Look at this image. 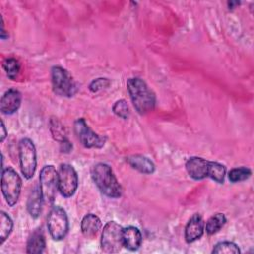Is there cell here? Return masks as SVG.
<instances>
[{
    "label": "cell",
    "instance_id": "11",
    "mask_svg": "<svg viewBox=\"0 0 254 254\" xmlns=\"http://www.w3.org/2000/svg\"><path fill=\"white\" fill-rule=\"evenodd\" d=\"M73 131L78 141L85 148H102L105 144L106 138L96 134L87 125L83 118H78L73 123Z\"/></svg>",
    "mask_w": 254,
    "mask_h": 254
},
{
    "label": "cell",
    "instance_id": "22",
    "mask_svg": "<svg viewBox=\"0 0 254 254\" xmlns=\"http://www.w3.org/2000/svg\"><path fill=\"white\" fill-rule=\"evenodd\" d=\"M50 130L54 139L57 140L59 143L67 139L64 126L57 118H52L50 120Z\"/></svg>",
    "mask_w": 254,
    "mask_h": 254
},
{
    "label": "cell",
    "instance_id": "5",
    "mask_svg": "<svg viewBox=\"0 0 254 254\" xmlns=\"http://www.w3.org/2000/svg\"><path fill=\"white\" fill-rule=\"evenodd\" d=\"M53 90L56 94L64 97L73 96L77 90V84L69 72L62 66L55 65L51 70Z\"/></svg>",
    "mask_w": 254,
    "mask_h": 254
},
{
    "label": "cell",
    "instance_id": "18",
    "mask_svg": "<svg viewBox=\"0 0 254 254\" xmlns=\"http://www.w3.org/2000/svg\"><path fill=\"white\" fill-rule=\"evenodd\" d=\"M46 247V239L41 228H37L32 232L27 241V253L40 254L44 252Z\"/></svg>",
    "mask_w": 254,
    "mask_h": 254
},
{
    "label": "cell",
    "instance_id": "28",
    "mask_svg": "<svg viewBox=\"0 0 254 254\" xmlns=\"http://www.w3.org/2000/svg\"><path fill=\"white\" fill-rule=\"evenodd\" d=\"M6 137H7V131H6V128H5V125H4L3 120H1V134H0V140H1V142H3Z\"/></svg>",
    "mask_w": 254,
    "mask_h": 254
},
{
    "label": "cell",
    "instance_id": "16",
    "mask_svg": "<svg viewBox=\"0 0 254 254\" xmlns=\"http://www.w3.org/2000/svg\"><path fill=\"white\" fill-rule=\"evenodd\" d=\"M127 163L136 171L142 174H153L155 172L154 163L143 155H132L126 159Z\"/></svg>",
    "mask_w": 254,
    "mask_h": 254
},
{
    "label": "cell",
    "instance_id": "25",
    "mask_svg": "<svg viewBox=\"0 0 254 254\" xmlns=\"http://www.w3.org/2000/svg\"><path fill=\"white\" fill-rule=\"evenodd\" d=\"M112 111L116 116L122 119H128L130 115V109L125 99L117 100L112 106Z\"/></svg>",
    "mask_w": 254,
    "mask_h": 254
},
{
    "label": "cell",
    "instance_id": "26",
    "mask_svg": "<svg viewBox=\"0 0 254 254\" xmlns=\"http://www.w3.org/2000/svg\"><path fill=\"white\" fill-rule=\"evenodd\" d=\"M110 85V80L108 78L99 77L96 79H93L89 84V90L91 92H98L102 89L107 88Z\"/></svg>",
    "mask_w": 254,
    "mask_h": 254
},
{
    "label": "cell",
    "instance_id": "6",
    "mask_svg": "<svg viewBox=\"0 0 254 254\" xmlns=\"http://www.w3.org/2000/svg\"><path fill=\"white\" fill-rule=\"evenodd\" d=\"M101 249L106 253L119 252L123 244V227L115 221H108L101 233Z\"/></svg>",
    "mask_w": 254,
    "mask_h": 254
},
{
    "label": "cell",
    "instance_id": "8",
    "mask_svg": "<svg viewBox=\"0 0 254 254\" xmlns=\"http://www.w3.org/2000/svg\"><path fill=\"white\" fill-rule=\"evenodd\" d=\"M39 187L44 203L51 205L56 197L58 190V172L53 165H46L40 172Z\"/></svg>",
    "mask_w": 254,
    "mask_h": 254
},
{
    "label": "cell",
    "instance_id": "4",
    "mask_svg": "<svg viewBox=\"0 0 254 254\" xmlns=\"http://www.w3.org/2000/svg\"><path fill=\"white\" fill-rule=\"evenodd\" d=\"M22 180L18 173L11 167L3 168L1 176V190L9 206H14L19 199Z\"/></svg>",
    "mask_w": 254,
    "mask_h": 254
},
{
    "label": "cell",
    "instance_id": "12",
    "mask_svg": "<svg viewBox=\"0 0 254 254\" xmlns=\"http://www.w3.org/2000/svg\"><path fill=\"white\" fill-rule=\"evenodd\" d=\"M21 101L22 95L20 91L15 88H10L1 97L0 110L3 114L11 115L19 109Z\"/></svg>",
    "mask_w": 254,
    "mask_h": 254
},
{
    "label": "cell",
    "instance_id": "19",
    "mask_svg": "<svg viewBox=\"0 0 254 254\" xmlns=\"http://www.w3.org/2000/svg\"><path fill=\"white\" fill-rule=\"evenodd\" d=\"M226 223V217L223 213H215L206 221L204 230L208 235L218 232Z\"/></svg>",
    "mask_w": 254,
    "mask_h": 254
},
{
    "label": "cell",
    "instance_id": "13",
    "mask_svg": "<svg viewBox=\"0 0 254 254\" xmlns=\"http://www.w3.org/2000/svg\"><path fill=\"white\" fill-rule=\"evenodd\" d=\"M204 232V221L199 213H194L185 227V239L188 243L199 239Z\"/></svg>",
    "mask_w": 254,
    "mask_h": 254
},
{
    "label": "cell",
    "instance_id": "23",
    "mask_svg": "<svg viewBox=\"0 0 254 254\" xmlns=\"http://www.w3.org/2000/svg\"><path fill=\"white\" fill-rule=\"evenodd\" d=\"M211 252L219 254H239L240 249L235 243L231 241H221L214 245Z\"/></svg>",
    "mask_w": 254,
    "mask_h": 254
},
{
    "label": "cell",
    "instance_id": "20",
    "mask_svg": "<svg viewBox=\"0 0 254 254\" xmlns=\"http://www.w3.org/2000/svg\"><path fill=\"white\" fill-rule=\"evenodd\" d=\"M13 229V220L11 217L5 212H0V242L3 244L5 240L9 237L10 233Z\"/></svg>",
    "mask_w": 254,
    "mask_h": 254
},
{
    "label": "cell",
    "instance_id": "7",
    "mask_svg": "<svg viewBox=\"0 0 254 254\" xmlns=\"http://www.w3.org/2000/svg\"><path fill=\"white\" fill-rule=\"evenodd\" d=\"M19 161L23 176L26 179H32L37 168V153L33 141L29 138H23L19 142Z\"/></svg>",
    "mask_w": 254,
    "mask_h": 254
},
{
    "label": "cell",
    "instance_id": "3",
    "mask_svg": "<svg viewBox=\"0 0 254 254\" xmlns=\"http://www.w3.org/2000/svg\"><path fill=\"white\" fill-rule=\"evenodd\" d=\"M91 178L104 195L110 198H118L122 195V188L109 165L105 163L94 165L91 169Z\"/></svg>",
    "mask_w": 254,
    "mask_h": 254
},
{
    "label": "cell",
    "instance_id": "9",
    "mask_svg": "<svg viewBox=\"0 0 254 254\" xmlns=\"http://www.w3.org/2000/svg\"><path fill=\"white\" fill-rule=\"evenodd\" d=\"M47 225L54 240L64 239L68 231V219L65 210L58 205L53 206L47 217Z\"/></svg>",
    "mask_w": 254,
    "mask_h": 254
},
{
    "label": "cell",
    "instance_id": "24",
    "mask_svg": "<svg viewBox=\"0 0 254 254\" xmlns=\"http://www.w3.org/2000/svg\"><path fill=\"white\" fill-rule=\"evenodd\" d=\"M251 176V170L246 167H238L229 171L228 180L231 183H238L247 180Z\"/></svg>",
    "mask_w": 254,
    "mask_h": 254
},
{
    "label": "cell",
    "instance_id": "27",
    "mask_svg": "<svg viewBox=\"0 0 254 254\" xmlns=\"http://www.w3.org/2000/svg\"><path fill=\"white\" fill-rule=\"evenodd\" d=\"M60 149H61V152L63 153H69L72 149V144L68 139H65L60 143Z\"/></svg>",
    "mask_w": 254,
    "mask_h": 254
},
{
    "label": "cell",
    "instance_id": "14",
    "mask_svg": "<svg viewBox=\"0 0 254 254\" xmlns=\"http://www.w3.org/2000/svg\"><path fill=\"white\" fill-rule=\"evenodd\" d=\"M43 203L44 199L40 190V187L35 186L31 190L27 200V210L33 218H38L40 216L42 212Z\"/></svg>",
    "mask_w": 254,
    "mask_h": 254
},
{
    "label": "cell",
    "instance_id": "15",
    "mask_svg": "<svg viewBox=\"0 0 254 254\" xmlns=\"http://www.w3.org/2000/svg\"><path fill=\"white\" fill-rule=\"evenodd\" d=\"M142 233L135 226L123 228V244L130 251H136L142 244Z\"/></svg>",
    "mask_w": 254,
    "mask_h": 254
},
{
    "label": "cell",
    "instance_id": "1",
    "mask_svg": "<svg viewBox=\"0 0 254 254\" xmlns=\"http://www.w3.org/2000/svg\"><path fill=\"white\" fill-rule=\"evenodd\" d=\"M186 170L193 180H203L210 178L218 184L224 182L226 169L222 164L208 161L200 157H190L186 162Z\"/></svg>",
    "mask_w": 254,
    "mask_h": 254
},
{
    "label": "cell",
    "instance_id": "10",
    "mask_svg": "<svg viewBox=\"0 0 254 254\" xmlns=\"http://www.w3.org/2000/svg\"><path fill=\"white\" fill-rule=\"evenodd\" d=\"M78 186V176L69 164H62L58 170V190L64 197L74 194Z\"/></svg>",
    "mask_w": 254,
    "mask_h": 254
},
{
    "label": "cell",
    "instance_id": "29",
    "mask_svg": "<svg viewBox=\"0 0 254 254\" xmlns=\"http://www.w3.org/2000/svg\"><path fill=\"white\" fill-rule=\"evenodd\" d=\"M227 4H228V7H229V9H233V8H234V6H236V5H239V2H237V1H235V2H232V1H230V2H228Z\"/></svg>",
    "mask_w": 254,
    "mask_h": 254
},
{
    "label": "cell",
    "instance_id": "21",
    "mask_svg": "<svg viewBox=\"0 0 254 254\" xmlns=\"http://www.w3.org/2000/svg\"><path fill=\"white\" fill-rule=\"evenodd\" d=\"M3 68L6 71L7 76L10 79L15 80L20 72L21 64L19 61L16 60L15 58H7L3 62Z\"/></svg>",
    "mask_w": 254,
    "mask_h": 254
},
{
    "label": "cell",
    "instance_id": "17",
    "mask_svg": "<svg viewBox=\"0 0 254 254\" xmlns=\"http://www.w3.org/2000/svg\"><path fill=\"white\" fill-rule=\"evenodd\" d=\"M80 226L82 234L85 237L93 238L94 236H96L101 228V220L97 215L93 213H88L82 218Z\"/></svg>",
    "mask_w": 254,
    "mask_h": 254
},
{
    "label": "cell",
    "instance_id": "2",
    "mask_svg": "<svg viewBox=\"0 0 254 254\" xmlns=\"http://www.w3.org/2000/svg\"><path fill=\"white\" fill-rule=\"evenodd\" d=\"M127 90L132 104L139 114H147L155 108L156 95L143 79L139 77L129 78Z\"/></svg>",
    "mask_w": 254,
    "mask_h": 254
}]
</instances>
